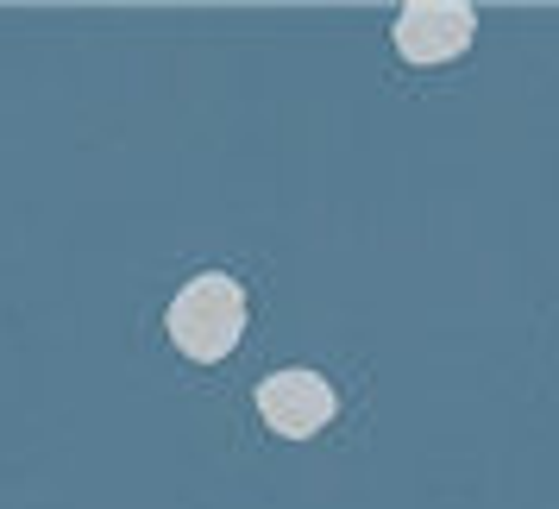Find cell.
<instances>
[{
    "label": "cell",
    "mask_w": 559,
    "mask_h": 509,
    "mask_svg": "<svg viewBox=\"0 0 559 509\" xmlns=\"http://www.w3.org/2000/svg\"><path fill=\"white\" fill-rule=\"evenodd\" d=\"M258 415L289 440H308L333 422V390L314 371H277V378L258 383Z\"/></svg>",
    "instance_id": "obj_2"
},
{
    "label": "cell",
    "mask_w": 559,
    "mask_h": 509,
    "mask_svg": "<svg viewBox=\"0 0 559 509\" xmlns=\"http://www.w3.org/2000/svg\"><path fill=\"white\" fill-rule=\"evenodd\" d=\"M472 32L478 20L465 13V7H447V0H421V7H408L403 20H396V51L408 63H447L472 45Z\"/></svg>",
    "instance_id": "obj_3"
},
{
    "label": "cell",
    "mask_w": 559,
    "mask_h": 509,
    "mask_svg": "<svg viewBox=\"0 0 559 509\" xmlns=\"http://www.w3.org/2000/svg\"><path fill=\"white\" fill-rule=\"evenodd\" d=\"M239 328H246V296L221 271L182 283V296L170 303V340L189 358H227L239 346Z\"/></svg>",
    "instance_id": "obj_1"
}]
</instances>
